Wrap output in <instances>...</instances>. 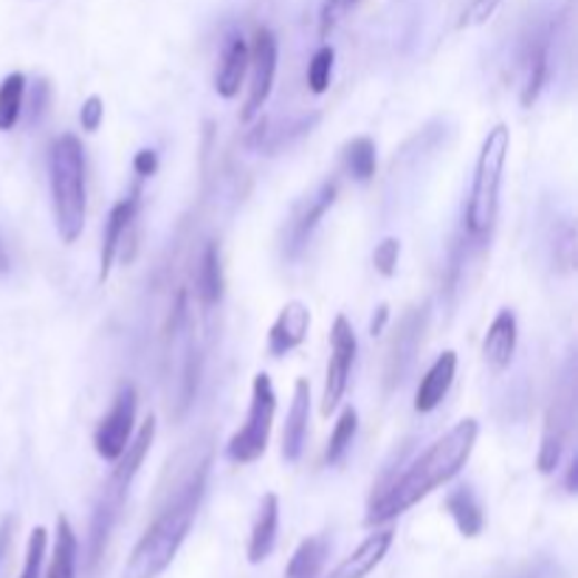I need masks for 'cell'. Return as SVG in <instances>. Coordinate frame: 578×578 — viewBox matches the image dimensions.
<instances>
[{"mask_svg": "<svg viewBox=\"0 0 578 578\" xmlns=\"http://www.w3.org/2000/svg\"><path fill=\"white\" fill-rule=\"evenodd\" d=\"M206 469H209V463L198 466L187 477V482L175 491V497H169L167 506L156 513L150 528L141 533L136 548L127 556L121 578H158L173 565L182 545L187 542L195 513H198L200 500H204Z\"/></svg>", "mask_w": 578, "mask_h": 578, "instance_id": "7a4b0ae2", "label": "cell"}, {"mask_svg": "<svg viewBox=\"0 0 578 578\" xmlns=\"http://www.w3.org/2000/svg\"><path fill=\"white\" fill-rule=\"evenodd\" d=\"M359 0H342V7H355Z\"/></svg>", "mask_w": 578, "mask_h": 578, "instance_id": "60d3db41", "label": "cell"}, {"mask_svg": "<svg viewBox=\"0 0 578 578\" xmlns=\"http://www.w3.org/2000/svg\"><path fill=\"white\" fill-rule=\"evenodd\" d=\"M550 74V57H548V40L537 37V40L528 42L525 49V82L522 91H519V105L522 108H533L542 94V88L548 85Z\"/></svg>", "mask_w": 578, "mask_h": 578, "instance_id": "7402d4cb", "label": "cell"}, {"mask_svg": "<svg viewBox=\"0 0 578 578\" xmlns=\"http://www.w3.org/2000/svg\"><path fill=\"white\" fill-rule=\"evenodd\" d=\"M49 97H51V88L46 79H40L37 82V88L31 91V102H29V121H37L42 114H46V108H49Z\"/></svg>", "mask_w": 578, "mask_h": 578, "instance_id": "e575fe53", "label": "cell"}, {"mask_svg": "<svg viewBox=\"0 0 578 578\" xmlns=\"http://www.w3.org/2000/svg\"><path fill=\"white\" fill-rule=\"evenodd\" d=\"M153 440H156V415H147L145 423L139 427V432L127 440L125 452L119 454V460L114 463V474H110L108 486H114L116 491H130L133 480L139 474V469L145 466V458L150 454Z\"/></svg>", "mask_w": 578, "mask_h": 578, "instance_id": "ac0fdd59", "label": "cell"}, {"mask_svg": "<svg viewBox=\"0 0 578 578\" xmlns=\"http://www.w3.org/2000/svg\"><path fill=\"white\" fill-rule=\"evenodd\" d=\"M46 548H49V530L37 525V528L29 533L23 570H20L18 578H40L42 576V561H46Z\"/></svg>", "mask_w": 578, "mask_h": 578, "instance_id": "4dcf8cb0", "label": "cell"}, {"mask_svg": "<svg viewBox=\"0 0 578 578\" xmlns=\"http://www.w3.org/2000/svg\"><path fill=\"white\" fill-rule=\"evenodd\" d=\"M339 7H342V0H325V7H322V18H320V37H322V40H325V37L333 31V26H336Z\"/></svg>", "mask_w": 578, "mask_h": 578, "instance_id": "8d00e7d4", "label": "cell"}, {"mask_svg": "<svg viewBox=\"0 0 578 578\" xmlns=\"http://www.w3.org/2000/svg\"><path fill=\"white\" fill-rule=\"evenodd\" d=\"M248 74V42L241 35L232 37L226 42L224 55H221V66L215 74V91L217 97L235 99L243 88V79Z\"/></svg>", "mask_w": 578, "mask_h": 578, "instance_id": "44dd1931", "label": "cell"}, {"mask_svg": "<svg viewBox=\"0 0 578 578\" xmlns=\"http://www.w3.org/2000/svg\"><path fill=\"white\" fill-rule=\"evenodd\" d=\"M508 150H511V127L506 121L494 125L482 139L480 156L474 164V182H471L469 204H466V232L474 241L491 235L500 212V187L506 173Z\"/></svg>", "mask_w": 578, "mask_h": 578, "instance_id": "277c9868", "label": "cell"}, {"mask_svg": "<svg viewBox=\"0 0 578 578\" xmlns=\"http://www.w3.org/2000/svg\"><path fill=\"white\" fill-rule=\"evenodd\" d=\"M423 327H427V305L410 307V311L404 314V320L398 322V331L395 336H392L390 353H386V368H384L386 390L401 384V381L406 379V373H410L412 362H415L418 355V344H421Z\"/></svg>", "mask_w": 578, "mask_h": 578, "instance_id": "8fae6325", "label": "cell"}, {"mask_svg": "<svg viewBox=\"0 0 578 578\" xmlns=\"http://www.w3.org/2000/svg\"><path fill=\"white\" fill-rule=\"evenodd\" d=\"M139 206H141L139 189H133L127 198H121L119 204H114V209H110L102 232V252H99V283H108L110 272H114V263L119 259L121 243L127 241L133 224H136Z\"/></svg>", "mask_w": 578, "mask_h": 578, "instance_id": "7c38bea8", "label": "cell"}, {"mask_svg": "<svg viewBox=\"0 0 578 578\" xmlns=\"http://www.w3.org/2000/svg\"><path fill=\"white\" fill-rule=\"evenodd\" d=\"M26 108V77L20 71L9 74L0 82V133L18 127Z\"/></svg>", "mask_w": 578, "mask_h": 578, "instance_id": "83f0119b", "label": "cell"}, {"mask_svg": "<svg viewBox=\"0 0 578 578\" xmlns=\"http://www.w3.org/2000/svg\"><path fill=\"white\" fill-rule=\"evenodd\" d=\"M9 272V252H7V243L0 241V274Z\"/></svg>", "mask_w": 578, "mask_h": 578, "instance_id": "ab89813d", "label": "cell"}, {"mask_svg": "<svg viewBox=\"0 0 578 578\" xmlns=\"http://www.w3.org/2000/svg\"><path fill=\"white\" fill-rule=\"evenodd\" d=\"M386 322H390V305H379L375 307L373 320H370V336H381L386 331Z\"/></svg>", "mask_w": 578, "mask_h": 578, "instance_id": "74e56055", "label": "cell"}, {"mask_svg": "<svg viewBox=\"0 0 578 578\" xmlns=\"http://www.w3.org/2000/svg\"><path fill=\"white\" fill-rule=\"evenodd\" d=\"M167 355L173 362L169 381H173L175 418H182L198 392V347H195V322L187 291H178V296H175L167 331Z\"/></svg>", "mask_w": 578, "mask_h": 578, "instance_id": "5b68a950", "label": "cell"}, {"mask_svg": "<svg viewBox=\"0 0 578 578\" xmlns=\"http://www.w3.org/2000/svg\"><path fill=\"white\" fill-rule=\"evenodd\" d=\"M398 257H401V241L398 237H384L373 252V265L381 277H392L398 272Z\"/></svg>", "mask_w": 578, "mask_h": 578, "instance_id": "1f68e13d", "label": "cell"}, {"mask_svg": "<svg viewBox=\"0 0 578 578\" xmlns=\"http://www.w3.org/2000/svg\"><path fill=\"white\" fill-rule=\"evenodd\" d=\"M572 421H576V410H572V386H567L565 392L550 401L548 415H545V429L542 440H539V454H537V469L542 474H553L559 469L561 458H565V449L570 443Z\"/></svg>", "mask_w": 578, "mask_h": 578, "instance_id": "30bf717a", "label": "cell"}, {"mask_svg": "<svg viewBox=\"0 0 578 578\" xmlns=\"http://www.w3.org/2000/svg\"><path fill=\"white\" fill-rule=\"evenodd\" d=\"M136 410H139V395L136 386L121 384L114 395L108 415L99 421L97 432H94V452L105 460V463H116L119 454L125 452L127 440L133 438V423H136Z\"/></svg>", "mask_w": 578, "mask_h": 578, "instance_id": "9c48e42d", "label": "cell"}, {"mask_svg": "<svg viewBox=\"0 0 578 578\" xmlns=\"http://www.w3.org/2000/svg\"><path fill=\"white\" fill-rule=\"evenodd\" d=\"M333 62H336V51H333V46H320V49L314 51V57H311V62H307V88H311V94H316V97H322V94L331 88V77H333Z\"/></svg>", "mask_w": 578, "mask_h": 578, "instance_id": "f546056e", "label": "cell"}, {"mask_svg": "<svg viewBox=\"0 0 578 578\" xmlns=\"http://www.w3.org/2000/svg\"><path fill=\"white\" fill-rule=\"evenodd\" d=\"M355 353H359V339H355L353 325L344 314H339L331 325V359L325 370V390H322L320 412L331 418V412L339 410L344 401V392L350 386V373H353Z\"/></svg>", "mask_w": 578, "mask_h": 578, "instance_id": "52a82bcc", "label": "cell"}, {"mask_svg": "<svg viewBox=\"0 0 578 578\" xmlns=\"http://www.w3.org/2000/svg\"><path fill=\"white\" fill-rule=\"evenodd\" d=\"M49 187L55 226L62 243H77L88 215L85 150L74 133H60L49 145Z\"/></svg>", "mask_w": 578, "mask_h": 578, "instance_id": "3957f363", "label": "cell"}, {"mask_svg": "<svg viewBox=\"0 0 578 578\" xmlns=\"http://www.w3.org/2000/svg\"><path fill=\"white\" fill-rule=\"evenodd\" d=\"M355 432H359V412H355V406H344V410L339 412L336 427H333V432H331V440H327L325 454H322L325 466L342 463L344 454H347V449L353 447Z\"/></svg>", "mask_w": 578, "mask_h": 578, "instance_id": "f1b7e54d", "label": "cell"}, {"mask_svg": "<svg viewBox=\"0 0 578 578\" xmlns=\"http://www.w3.org/2000/svg\"><path fill=\"white\" fill-rule=\"evenodd\" d=\"M226 277H224V263H221V246L217 243H206L204 254H200L198 265V300L204 307H215L224 300Z\"/></svg>", "mask_w": 578, "mask_h": 578, "instance_id": "cb8c5ba5", "label": "cell"}, {"mask_svg": "<svg viewBox=\"0 0 578 578\" xmlns=\"http://www.w3.org/2000/svg\"><path fill=\"white\" fill-rule=\"evenodd\" d=\"M277 37H274L272 29L259 26L254 31L252 46H248V97L241 110V121H246V125L265 108V102L272 97L274 79H277Z\"/></svg>", "mask_w": 578, "mask_h": 578, "instance_id": "ba28073f", "label": "cell"}, {"mask_svg": "<svg viewBox=\"0 0 578 578\" xmlns=\"http://www.w3.org/2000/svg\"><path fill=\"white\" fill-rule=\"evenodd\" d=\"M336 198H339V184L325 182L314 198L307 200V204H302L300 209L294 212L288 232H285V254H288V257H296V254L307 246L311 235L316 232V226H320V221L325 217V212L336 204Z\"/></svg>", "mask_w": 578, "mask_h": 578, "instance_id": "4fadbf2b", "label": "cell"}, {"mask_svg": "<svg viewBox=\"0 0 578 578\" xmlns=\"http://www.w3.org/2000/svg\"><path fill=\"white\" fill-rule=\"evenodd\" d=\"M342 161L353 182H373L375 164H379V158H375V141L370 139V136H355V139H350L347 145H344Z\"/></svg>", "mask_w": 578, "mask_h": 578, "instance_id": "4316f807", "label": "cell"}, {"mask_svg": "<svg viewBox=\"0 0 578 578\" xmlns=\"http://www.w3.org/2000/svg\"><path fill=\"white\" fill-rule=\"evenodd\" d=\"M392 539H395V530L392 528L373 530L353 553L344 556V559L333 567L327 578H368L370 572L384 561V556L390 553Z\"/></svg>", "mask_w": 578, "mask_h": 578, "instance_id": "e0dca14e", "label": "cell"}, {"mask_svg": "<svg viewBox=\"0 0 578 578\" xmlns=\"http://www.w3.org/2000/svg\"><path fill=\"white\" fill-rule=\"evenodd\" d=\"M327 559V539L325 537H307L302 539L300 548L288 559L285 578H320L322 567Z\"/></svg>", "mask_w": 578, "mask_h": 578, "instance_id": "484cf974", "label": "cell"}, {"mask_svg": "<svg viewBox=\"0 0 578 578\" xmlns=\"http://www.w3.org/2000/svg\"><path fill=\"white\" fill-rule=\"evenodd\" d=\"M517 314H513L511 307H502L500 314L491 320V325H488L486 339H482V359H486L488 368L497 370V373L511 368L513 353H517Z\"/></svg>", "mask_w": 578, "mask_h": 578, "instance_id": "2e32d148", "label": "cell"}, {"mask_svg": "<svg viewBox=\"0 0 578 578\" xmlns=\"http://www.w3.org/2000/svg\"><path fill=\"white\" fill-rule=\"evenodd\" d=\"M307 423H311V384H307V379H296L294 398H291V410L285 415L283 429L285 463H296L302 458V452H305Z\"/></svg>", "mask_w": 578, "mask_h": 578, "instance_id": "d6986e66", "label": "cell"}, {"mask_svg": "<svg viewBox=\"0 0 578 578\" xmlns=\"http://www.w3.org/2000/svg\"><path fill=\"white\" fill-rule=\"evenodd\" d=\"M102 119H105L102 97L91 94V97L82 102V108H79V125H82L85 133H97L99 127H102Z\"/></svg>", "mask_w": 578, "mask_h": 578, "instance_id": "836d02e7", "label": "cell"}, {"mask_svg": "<svg viewBox=\"0 0 578 578\" xmlns=\"http://www.w3.org/2000/svg\"><path fill=\"white\" fill-rule=\"evenodd\" d=\"M477 434H480V427H477L474 418H463L460 423H454L443 438L434 440L427 452L418 454L406 466L404 474H398L390 486L381 488L379 494L370 500L364 525L375 528V525L392 522L410 508H415L421 500H427L440 486L452 482L469 463Z\"/></svg>", "mask_w": 578, "mask_h": 578, "instance_id": "6da1fadb", "label": "cell"}, {"mask_svg": "<svg viewBox=\"0 0 578 578\" xmlns=\"http://www.w3.org/2000/svg\"><path fill=\"white\" fill-rule=\"evenodd\" d=\"M274 415H277V392L268 373H257L252 381V401L243 427L226 443V458L235 466L257 463L268 449Z\"/></svg>", "mask_w": 578, "mask_h": 578, "instance_id": "8992f818", "label": "cell"}, {"mask_svg": "<svg viewBox=\"0 0 578 578\" xmlns=\"http://www.w3.org/2000/svg\"><path fill=\"white\" fill-rule=\"evenodd\" d=\"M565 486H567V491H570V494H576V491H578V458H576V454H572L570 466H567Z\"/></svg>", "mask_w": 578, "mask_h": 578, "instance_id": "f35d334b", "label": "cell"}, {"mask_svg": "<svg viewBox=\"0 0 578 578\" xmlns=\"http://www.w3.org/2000/svg\"><path fill=\"white\" fill-rule=\"evenodd\" d=\"M277 530H280V497L274 491L263 494L257 508V517L252 525V537H248V565H263L268 556L274 553V545H277Z\"/></svg>", "mask_w": 578, "mask_h": 578, "instance_id": "ffe728a7", "label": "cell"}, {"mask_svg": "<svg viewBox=\"0 0 578 578\" xmlns=\"http://www.w3.org/2000/svg\"><path fill=\"white\" fill-rule=\"evenodd\" d=\"M454 375H458V353L454 350H443L432 362V368L423 373L421 384L415 390V412L427 415V412H434L443 398L449 395L454 384Z\"/></svg>", "mask_w": 578, "mask_h": 578, "instance_id": "9a60e30c", "label": "cell"}, {"mask_svg": "<svg viewBox=\"0 0 578 578\" xmlns=\"http://www.w3.org/2000/svg\"><path fill=\"white\" fill-rule=\"evenodd\" d=\"M447 513L452 517V522L458 525L460 537L474 539L480 537L482 528H486V513H482L480 500H477L474 488L471 486H458L447 494Z\"/></svg>", "mask_w": 578, "mask_h": 578, "instance_id": "603a6c76", "label": "cell"}, {"mask_svg": "<svg viewBox=\"0 0 578 578\" xmlns=\"http://www.w3.org/2000/svg\"><path fill=\"white\" fill-rule=\"evenodd\" d=\"M133 169H136V175H141V178H147V175H156L158 153L156 150H139L136 156H133Z\"/></svg>", "mask_w": 578, "mask_h": 578, "instance_id": "d590c367", "label": "cell"}, {"mask_svg": "<svg viewBox=\"0 0 578 578\" xmlns=\"http://www.w3.org/2000/svg\"><path fill=\"white\" fill-rule=\"evenodd\" d=\"M307 331H311V307L305 302H285L283 311L277 314L274 325L268 327V342H265V350L272 359H283L288 355L291 350L300 347L302 342L307 339Z\"/></svg>", "mask_w": 578, "mask_h": 578, "instance_id": "5bb4252c", "label": "cell"}, {"mask_svg": "<svg viewBox=\"0 0 578 578\" xmlns=\"http://www.w3.org/2000/svg\"><path fill=\"white\" fill-rule=\"evenodd\" d=\"M500 7L502 0H471L469 7H466L463 18H460V29H471V26L488 23Z\"/></svg>", "mask_w": 578, "mask_h": 578, "instance_id": "d6a6232c", "label": "cell"}, {"mask_svg": "<svg viewBox=\"0 0 578 578\" xmlns=\"http://www.w3.org/2000/svg\"><path fill=\"white\" fill-rule=\"evenodd\" d=\"M77 556L79 539L74 533V525L68 522V517H57L55 550H51L46 578H77Z\"/></svg>", "mask_w": 578, "mask_h": 578, "instance_id": "d4e9b609", "label": "cell"}]
</instances>
